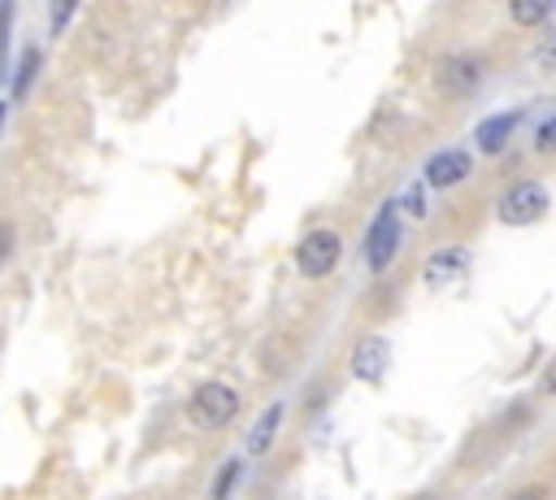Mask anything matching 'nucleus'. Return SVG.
I'll list each match as a JSON object with an SVG mask.
<instances>
[{
    "label": "nucleus",
    "instance_id": "nucleus-1",
    "mask_svg": "<svg viewBox=\"0 0 556 500\" xmlns=\"http://www.w3.org/2000/svg\"><path fill=\"white\" fill-rule=\"evenodd\" d=\"M495 213H500L504 226H530V222H539V217L547 213V191H543V183H534V178L513 183V187L495 200Z\"/></svg>",
    "mask_w": 556,
    "mask_h": 500
},
{
    "label": "nucleus",
    "instance_id": "nucleus-18",
    "mask_svg": "<svg viewBox=\"0 0 556 500\" xmlns=\"http://www.w3.org/2000/svg\"><path fill=\"white\" fill-rule=\"evenodd\" d=\"M513 500H543V491H539V487H526V491H517Z\"/></svg>",
    "mask_w": 556,
    "mask_h": 500
},
{
    "label": "nucleus",
    "instance_id": "nucleus-11",
    "mask_svg": "<svg viewBox=\"0 0 556 500\" xmlns=\"http://www.w3.org/2000/svg\"><path fill=\"white\" fill-rule=\"evenodd\" d=\"M39 74V52L35 48H26L22 57H17V74H13V83H9V100L17 104L22 96H26V87H30V78Z\"/></svg>",
    "mask_w": 556,
    "mask_h": 500
},
{
    "label": "nucleus",
    "instance_id": "nucleus-19",
    "mask_svg": "<svg viewBox=\"0 0 556 500\" xmlns=\"http://www.w3.org/2000/svg\"><path fill=\"white\" fill-rule=\"evenodd\" d=\"M421 500H434V496H421Z\"/></svg>",
    "mask_w": 556,
    "mask_h": 500
},
{
    "label": "nucleus",
    "instance_id": "nucleus-17",
    "mask_svg": "<svg viewBox=\"0 0 556 500\" xmlns=\"http://www.w3.org/2000/svg\"><path fill=\"white\" fill-rule=\"evenodd\" d=\"M74 17V4H52V35H61V26Z\"/></svg>",
    "mask_w": 556,
    "mask_h": 500
},
{
    "label": "nucleus",
    "instance_id": "nucleus-2",
    "mask_svg": "<svg viewBox=\"0 0 556 500\" xmlns=\"http://www.w3.org/2000/svg\"><path fill=\"white\" fill-rule=\"evenodd\" d=\"M339 257H343V239H339L334 230H313V235H304L300 248H295V270H300L304 278H326V274L339 265Z\"/></svg>",
    "mask_w": 556,
    "mask_h": 500
},
{
    "label": "nucleus",
    "instance_id": "nucleus-12",
    "mask_svg": "<svg viewBox=\"0 0 556 500\" xmlns=\"http://www.w3.org/2000/svg\"><path fill=\"white\" fill-rule=\"evenodd\" d=\"M547 13H552L547 4H521V0H517V4H508V17H513L517 26H534V22H543Z\"/></svg>",
    "mask_w": 556,
    "mask_h": 500
},
{
    "label": "nucleus",
    "instance_id": "nucleus-13",
    "mask_svg": "<svg viewBox=\"0 0 556 500\" xmlns=\"http://www.w3.org/2000/svg\"><path fill=\"white\" fill-rule=\"evenodd\" d=\"M239 470H243V461H226V465H222V474H217V483H213V500H230Z\"/></svg>",
    "mask_w": 556,
    "mask_h": 500
},
{
    "label": "nucleus",
    "instance_id": "nucleus-15",
    "mask_svg": "<svg viewBox=\"0 0 556 500\" xmlns=\"http://www.w3.org/2000/svg\"><path fill=\"white\" fill-rule=\"evenodd\" d=\"M534 65H539V70H556V30L543 35V43H539V52H534Z\"/></svg>",
    "mask_w": 556,
    "mask_h": 500
},
{
    "label": "nucleus",
    "instance_id": "nucleus-5",
    "mask_svg": "<svg viewBox=\"0 0 556 500\" xmlns=\"http://www.w3.org/2000/svg\"><path fill=\"white\" fill-rule=\"evenodd\" d=\"M421 174H426L430 187L447 191V187H456V183L469 178V152H465V148H443V152H434V157L426 161Z\"/></svg>",
    "mask_w": 556,
    "mask_h": 500
},
{
    "label": "nucleus",
    "instance_id": "nucleus-10",
    "mask_svg": "<svg viewBox=\"0 0 556 500\" xmlns=\"http://www.w3.org/2000/svg\"><path fill=\"white\" fill-rule=\"evenodd\" d=\"M521 122V109H508V113H491L482 126H478V148L482 152H500L513 135V126Z\"/></svg>",
    "mask_w": 556,
    "mask_h": 500
},
{
    "label": "nucleus",
    "instance_id": "nucleus-6",
    "mask_svg": "<svg viewBox=\"0 0 556 500\" xmlns=\"http://www.w3.org/2000/svg\"><path fill=\"white\" fill-rule=\"evenodd\" d=\"M387 361H391L387 339H382V335H365V339L356 343V352H352V374H356L361 383H382Z\"/></svg>",
    "mask_w": 556,
    "mask_h": 500
},
{
    "label": "nucleus",
    "instance_id": "nucleus-3",
    "mask_svg": "<svg viewBox=\"0 0 556 500\" xmlns=\"http://www.w3.org/2000/svg\"><path fill=\"white\" fill-rule=\"evenodd\" d=\"M235 413H239V396H235V387H226V383H204V387L191 396V417H195V426H204V430L230 426Z\"/></svg>",
    "mask_w": 556,
    "mask_h": 500
},
{
    "label": "nucleus",
    "instance_id": "nucleus-9",
    "mask_svg": "<svg viewBox=\"0 0 556 500\" xmlns=\"http://www.w3.org/2000/svg\"><path fill=\"white\" fill-rule=\"evenodd\" d=\"M469 270V252H460V248H439L430 261H426V283L430 287H447V283H456L460 274Z\"/></svg>",
    "mask_w": 556,
    "mask_h": 500
},
{
    "label": "nucleus",
    "instance_id": "nucleus-8",
    "mask_svg": "<svg viewBox=\"0 0 556 500\" xmlns=\"http://www.w3.org/2000/svg\"><path fill=\"white\" fill-rule=\"evenodd\" d=\"M439 78H443V87L447 91H469V87H478V78H482V61L473 57V52H460V57H447L443 65H439Z\"/></svg>",
    "mask_w": 556,
    "mask_h": 500
},
{
    "label": "nucleus",
    "instance_id": "nucleus-14",
    "mask_svg": "<svg viewBox=\"0 0 556 500\" xmlns=\"http://www.w3.org/2000/svg\"><path fill=\"white\" fill-rule=\"evenodd\" d=\"M534 148H539V152H552V148H556V113H547V117L539 122V130H534Z\"/></svg>",
    "mask_w": 556,
    "mask_h": 500
},
{
    "label": "nucleus",
    "instance_id": "nucleus-16",
    "mask_svg": "<svg viewBox=\"0 0 556 500\" xmlns=\"http://www.w3.org/2000/svg\"><path fill=\"white\" fill-rule=\"evenodd\" d=\"M404 213H413V217H426V191H421L417 183L404 191Z\"/></svg>",
    "mask_w": 556,
    "mask_h": 500
},
{
    "label": "nucleus",
    "instance_id": "nucleus-4",
    "mask_svg": "<svg viewBox=\"0 0 556 500\" xmlns=\"http://www.w3.org/2000/svg\"><path fill=\"white\" fill-rule=\"evenodd\" d=\"M395 209L400 204H382L378 217H374V226H369V235H365V261H369L374 274H382L391 265L395 248H400V213Z\"/></svg>",
    "mask_w": 556,
    "mask_h": 500
},
{
    "label": "nucleus",
    "instance_id": "nucleus-7",
    "mask_svg": "<svg viewBox=\"0 0 556 500\" xmlns=\"http://www.w3.org/2000/svg\"><path fill=\"white\" fill-rule=\"evenodd\" d=\"M282 404L274 400V404H265L261 413H256V422L248 426V435H243V452L248 457H265L269 448H274V439H278V426H282Z\"/></svg>",
    "mask_w": 556,
    "mask_h": 500
}]
</instances>
